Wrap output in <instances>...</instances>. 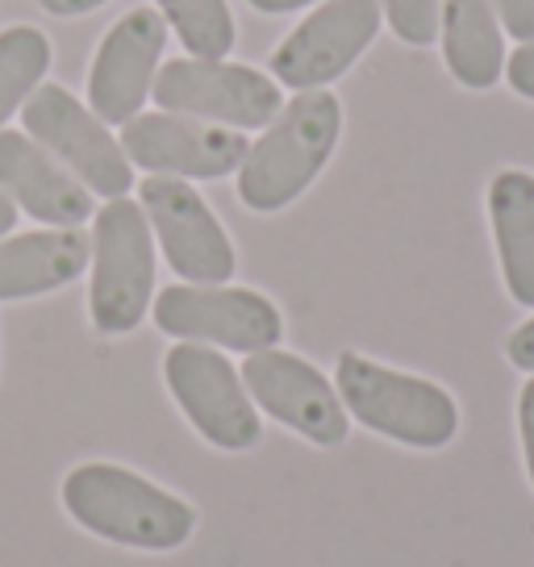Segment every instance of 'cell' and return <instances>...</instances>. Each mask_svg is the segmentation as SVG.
I'll list each match as a JSON object with an SVG mask.
<instances>
[{"label": "cell", "instance_id": "cell-16", "mask_svg": "<svg viewBox=\"0 0 534 567\" xmlns=\"http://www.w3.org/2000/svg\"><path fill=\"white\" fill-rule=\"evenodd\" d=\"M439 38H443L446 71L463 89H493L505 71V38L493 0H443L439 13Z\"/></svg>", "mask_w": 534, "mask_h": 567}, {"label": "cell", "instance_id": "cell-23", "mask_svg": "<svg viewBox=\"0 0 534 567\" xmlns=\"http://www.w3.org/2000/svg\"><path fill=\"white\" fill-rule=\"evenodd\" d=\"M517 434H522V455H526V472L534 484V375L517 396Z\"/></svg>", "mask_w": 534, "mask_h": 567}, {"label": "cell", "instance_id": "cell-19", "mask_svg": "<svg viewBox=\"0 0 534 567\" xmlns=\"http://www.w3.org/2000/svg\"><path fill=\"white\" fill-rule=\"evenodd\" d=\"M160 9L193 59H226L234 51V13L226 0H160Z\"/></svg>", "mask_w": 534, "mask_h": 567}, {"label": "cell", "instance_id": "cell-18", "mask_svg": "<svg viewBox=\"0 0 534 567\" xmlns=\"http://www.w3.org/2000/svg\"><path fill=\"white\" fill-rule=\"evenodd\" d=\"M47 71H51V42L42 30L34 25L0 30V130L34 96Z\"/></svg>", "mask_w": 534, "mask_h": 567}, {"label": "cell", "instance_id": "cell-11", "mask_svg": "<svg viewBox=\"0 0 534 567\" xmlns=\"http://www.w3.org/2000/svg\"><path fill=\"white\" fill-rule=\"evenodd\" d=\"M250 142L238 130L196 122L179 113H138L122 125L125 159L155 176L222 179L238 172Z\"/></svg>", "mask_w": 534, "mask_h": 567}, {"label": "cell", "instance_id": "cell-24", "mask_svg": "<svg viewBox=\"0 0 534 567\" xmlns=\"http://www.w3.org/2000/svg\"><path fill=\"white\" fill-rule=\"evenodd\" d=\"M505 354H510V363L522 368V372H534V318L526 326H517L514 334L505 338Z\"/></svg>", "mask_w": 534, "mask_h": 567}, {"label": "cell", "instance_id": "cell-14", "mask_svg": "<svg viewBox=\"0 0 534 567\" xmlns=\"http://www.w3.org/2000/svg\"><path fill=\"white\" fill-rule=\"evenodd\" d=\"M0 193L47 226H80L92 217V193L21 130H0Z\"/></svg>", "mask_w": 534, "mask_h": 567}, {"label": "cell", "instance_id": "cell-4", "mask_svg": "<svg viewBox=\"0 0 534 567\" xmlns=\"http://www.w3.org/2000/svg\"><path fill=\"white\" fill-rule=\"evenodd\" d=\"M155 292V234L143 205L109 200L92 226L89 313L101 334H130L151 309Z\"/></svg>", "mask_w": 534, "mask_h": 567}, {"label": "cell", "instance_id": "cell-8", "mask_svg": "<svg viewBox=\"0 0 534 567\" xmlns=\"http://www.w3.org/2000/svg\"><path fill=\"white\" fill-rule=\"evenodd\" d=\"M155 326L184 342H217L230 351H267L285 334L280 309L255 288L172 284L155 297Z\"/></svg>", "mask_w": 534, "mask_h": 567}, {"label": "cell", "instance_id": "cell-22", "mask_svg": "<svg viewBox=\"0 0 534 567\" xmlns=\"http://www.w3.org/2000/svg\"><path fill=\"white\" fill-rule=\"evenodd\" d=\"M505 80H510V89H514L517 96L534 101V42H522V47L510 54V63H505Z\"/></svg>", "mask_w": 534, "mask_h": 567}, {"label": "cell", "instance_id": "cell-17", "mask_svg": "<svg viewBox=\"0 0 534 567\" xmlns=\"http://www.w3.org/2000/svg\"><path fill=\"white\" fill-rule=\"evenodd\" d=\"M489 221L497 243L501 276L517 305L534 309V176L501 172L489 184Z\"/></svg>", "mask_w": 534, "mask_h": 567}, {"label": "cell", "instance_id": "cell-27", "mask_svg": "<svg viewBox=\"0 0 534 567\" xmlns=\"http://www.w3.org/2000/svg\"><path fill=\"white\" fill-rule=\"evenodd\" d=\"M18 226V205L9 200V193H0V238Z\"/></svg>", "mask_w": 534, "mask_h": 567}, {"label": "cell", "instance_id": "cell-2", "mask_svg": "<svg viewBox=\"0 0 534 567\" xmlns=\"http://www.w3.org/2000/svg\"><path fill=\"white\" fill-rule=\"evenodd\" d=\"M342 134V105L335 92H297L276 122L264 125V138L247 146L238 167V196L255 213H276L321 176Z\"/></svg>", "mask_w": 534, "mask_h": 567}, {"label": "cell", "instance_id": "cell-20", "mask_svg": "<svg viewBox=\"0 0 534 567\" xmlns=\"http://www.w3.org/2000/svg\"><path fill=\"white\" fill-rule=\"evenodd\" d=\"M380 13L389 18L392 34L410 47H430L439 38L443 0H380Z\"/></svg>", "mask_w": 534, "mask_h": 567}, {"label": "cell", "instance_id": "cell-21", "mask_svg": "<svg viewBox=\"0 0 534 567\" xmlns=\"http://www.w3.org/2000/svg\"><path fill=\"white\" fill-rule=\"evenodd\" d=\"M493 9H497L505 34L534 42V0H493Z\"/></svg>", "mask_w": 534, "mask_h": 567}, {"label": "cell", "instance_id": "cell-3", "mask_svg": "<svg viewBox=\"0 0 534 567\" xmlns=\"http://www.w3.org/2000/svg\"><path fill=\"white\" fill-rule=\"evenodd\" d=\"M347 413L368 430L413 451H439L460 434V405L434 380L392 372L376 359L347 351L335 372Z\"/></svg>", "mask_w": 534, "mask_h": 567}, {"label": "cell", "instance_id": "cell-7", "mask_svg": "<svg viewBox=\"0 0 534 567\" xmlns=\"http://www.w3.org/2000/svg\"><path fill=\"white\" fill-rule=\"evenodd\" d=\"M163 380L196 434L217 451H250L264 439L255 401L226 354L205 342H179L163 354Z\"/></svg>", "mask_w": 534, "mask_h": 567}, {"label": "cell", "instance_id": "cell-10", "mask_svg": "<svg viewBox=\"0 0 534 567\" xmlns=\"http://www.w3.org/2000/svg\"><path fill=\"white\" fill-rule=\"evenodd\" d=\"M143 213L151 221V234L160 238L163 255L176 276L188 284H226L234 276V243L226 238L214 209L201 200L188 179L176 176H146Z\"/></svg>", "mask_w": 534, "mask_h": 567}, {"label": "cell", "instance_id": "cell-26", "mask_svg": "<svg viewBox=\"0 0 534 567\" xmlns=\"http://www.w3.org/2000/svg\"><path fill=\"white\" fill-rule=\"evenodd\" d=\"M259 13H292V9H301V4H318V0H250Z\"/></svg>", "mask_w": 534, "mask_h": 567}, {"label": "cell", "instance_id": "cell-1", "mask_svg": "<svg viewBox=\"0 0 534 567\" xmlns=\"http://www.w3.org/2000/svg\"><path fill=\"white\" fill-rule=\"evenodd\" d=\"M63 509L96 538L134 550H176L196 530V509L117 463H84L63 480Z\"/></svg>", "mask_w": 534, "mask_h": 567}, {"label": "cell", "instance_id": "cell-6", "mask_svg": "<svg viewBox=\"0 0 534 567\" xmlns=\"http://www.w3.org/2000/svg\"><path fill=\"white\" fill-rule=\"evenodd\" d=\"M21 122H25V134L42 151H51L89 193H101L109 200L130 193L134 172H130L122 142L113 138L105 122L89 105H80L68 89L38 84L34 96L21 105Z\"/></svg>", "mask_w": 534, "mask_h": 567}, {"label": "cell", "instance_id": "cell-5", "mask_svg": "<svg viewBox=\"0 0 534 567\" xmlns=\"http://www.w3.org/2000/svg\"><path fill=\"white\" fill-rule=\"evenodd\" d=\"M155 105L163 113L226 125V130H264L285 109L280 84L247 63L226 59H167L155 75Z\"/></svg>", "mask_w": 534, "mask_h": 567}, {"label": "cell", "instance_id": "cell-9", "mask_svg": "<svg viewBox=\"0 0 534 567\" xmlns=\"http://www.w3.org/2000/svg\"><path fill=\"white\" fill-rule=\"evenodd\" d=\"M380 0H326L276 47V84L318 92L356 68V59L380 34Z\"/></svg>", "mask_w": 534, "mask_h": 567}, {"label": "cell", "instance_id": "cell-15", "mask_svg": "<svg viewBox=\"0 0 534 567\" xmlns=\"http://www.w3.org/2000/svg\"><path fill=\"white\" fill-rule=\"evenodd\" d=\"M92 238L75 226H54L0 243V301L42 297L84 276Z\"/></svg>", "mask_w": 534, "mask_h": 567}, {"label": "cell", "instance_id": "cell-12", "mask_svg": "<svg viewBox=\"0 0 534 567\" xmlns=\"http://www.w3.org/2000/svg\"><path fill=\"white\" fill-rule=\"evenodd\" d=\"M243 384H247L250 401L267 409L276 422H285L292 434L309 439L314 446H339L347 439V405L335 392V384L305 363L301 354L288 351H255L243 363Z\"/></svg>", "mask_w": 534, "mask_h": 567}, {"label": "cell", "instance_id": "cell-25", "mask_svg": "<svg viewBox=\"0 0 534 567\" xmlns=\"http://www.w3.org/2000/svg\"><path fill=\"white\" fill-rule=\"evenodd\" d=\"M47 13H54V18H84V13H92V9H101L105 0H38Z\"/></svg>", "mask_w": 534, "mask_h": 567}, {"label": "cell", "instance_id": "cell-13", "mask_svg": "<svg viewBox=\"0 0 534 567\" xmlns=\"http://www.w3.org/2000/svg\"><path fill=\"white\" fill-rule=\"evenodd\" d=\"M163 42L167 30L155 9L125 13L105 34L89 71V109L105 125H125L130 117H138L160 75Z\"/></svg>", "mask_w": 534, "mask_h": 567}]
</instances>
